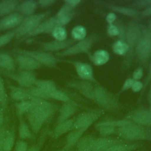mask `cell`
I'll list each match as a JSON object with an SVG mask.
<instances>
[{"label":"cell","mask_w":151,"mask_h":151,"mask_svg":"<svg viewBox=\"0 0 151 151\" xmlns=\"http://www.w3.org/2000/svg\"><path fill=\"white\" fill-rule=\"evenodd\" d=\"M32 106L27 117L32 132L37 133L44 123L54 114L57 107L46 100L32 98Z\"/></svg>","instance_id":"6da1fadb"},{"label":"cell","mask_w":151,"mask_h":151,"mask_svg":"<svg viewBox=\"0 0 151 151\" xmlns=\"http://www.w3.org/2000/svg\"><path fill=\"white\" fill-rule=\"evenodd\" d=\"M117 135L122 140L130 142H151V130L128 120L124 125L117 129Z\"/></svg>","instance_id":"7a4b0ae2"},{"label":"cell","mask_w":151,"mask_h":151,"mask_svg":"<svg viewBox=\"0 0 151 151\" xmlns=\"http://www.w3.org/2000/svg\"><path fill=\"white\" fill-rule=\"evenodd\" d=\"M50 11H47L38 14L24 17L20 25L14 29L15 38H19L22 37H26L28 34L31 32L37 27L50 14Z\"/></svg>","instance_id":"3957f363"},{"label":"cell","mask_w":151,"mask_h":151,"mask_svg":"<svg viewBox=\"0 0 151 151\" xmlns=\"http://www.w3.org/2000/svg\"><path fill=\"white\" fill-rule=\"evenodd\" d=\"M93 100L101 108L109 111L114 112L118 108L116 97L106 88L97 86L94 88Z\"/></svg>","instance_id":"277c9868"},{"label":"cell","mask_w":151,"mask_h":151,"mask_svg":"<svg viewBox=\"0 0 151 151\" xmlns=\"http://www.w3.org/2000/svg\"><path fill=\"white\" fill-rule=\"evenodd\" d=\"M139 62L145 64L151 57V36L146 28L142 27L141 36L134 48Z\"/></svg>","instance_id":"5b68a950"},{"label":"cell","mask_w":151,"mask_h":151,"mask_svg":"<svg viewBox=\"0 0 151 151\" xmlns=\"http://www.w3.org/2000/svg\"><path fill=\"white\" fill-rule=\"evenodd\" d=\"M97 38V37L94 35L88 36L84 40L79 41L76 44L70 46L61 52H57L56 55L59 57H65L87 52L96 42Z\"/></svg>","instance_id":"8992f818"},{"label":"cell","mask_w":151,"mask_h":151,"mask_svg":"<svg viewBox=\"0 0 151 151\" xmlns=\"http://www.w3.org/2000/svg\"><path fill=\"white\" fill-rule=\"evenodd\" d=\"M142 26L135 21H131L126 28L125 42L129 47V51L127 54V57H132L134 49L142 34Z\"/></svg>","instance_id":"52a82bcc"},{"label":"cell","mask_w":151,"mask_h":151,"mask_svg":"<svg viewBox=\"0 0 151 151\" xmlns=\"http://www.w3.org/2000/svg\"><path fill=\"white\" fill-rule=\"evenodd\" d=\"M17 54L30 57L41 64L42 65L54 67L57 63V59L49 52L43 51L28 50L23 49H15L13 50Z\"/></svg>","instance_id":"ba28073f"},{"label":"cell","mask_w":151,"mask_h":151,"mask_svg":"<svg viewBox=\"0 0 151 151\" xmlns=\"http://www.w3.org/2000/svg\"><path fill=\"white\" fill-rule=\"evenodd\" d=\"M103 113L102 110H92L80 114L75 119L73 129L88 128Z\"/></svg>","instance_id":"9c48e42d"},{"label":"cell","mask_w":151,"mask_h":151,"mask_svg":"<svg viewBox=\"0 0 151 151\" xmlns=\"http://www.w3.org/2000/svg\"><path fill=\"white\" fill-rule=\"evenodd\" d=\"M4 74L16 81L20 87L25 88L34 86L37 80L35 73L31 71L22 70L17 73L4 71Z\"/></svg>","instance_id":"30bf717a"},{"label":"cell","mask_w":151,"mask_h":151,"mask_svg":"<svg viewBox=\"0 0 151 151\" xmlns=\"http://www.w3.org/2000/svg\"><path fill=\"white\" fill-rule=\"evenodd\" d=\"M126 119L139 125L151 128V110L148 108H137L130 111Z\"/></svg>","instance_id":"8fae6325"},{"label":"cell","mask_w":151,"mask_h":151,"mask_svg":"<svg viewBox=\"0 0 151 151\" xmlns=\"http://www.w3.org/2000/svg\"><path fill=\"white\" fill-rule=\"evenodd\" d=\"M126 119L121 120H106L99 122L95 124V127L98 130L100 137H109L116 134L117 129L126 123Z\"/></svg>","instance_id":"7c38bea8"},{"label":"cell","mask_w":151,"mask_h":151,"mask_svg":"<svg viewBox=\"0 0 151 151\" xmlns=\"http://www.w3.org/2000/svg\"><path fill=\"white\" fill-rule=\"evenodd\" d=\"M24 17L18 12H14L0 19V31L16 28L24 19Z\"/></svg>","instance_id":"4fadbf2b"},{"label":"cell","mask_w":151,"mask_h":151,"mask_svg":"<svg viewBox=\"0 0 151 151\" xmlns=\"http://www.w3.org/2000/svg\"><path fill=\"white\" fill-rule=\"evenodd\" d=\"M74 40L68 39L64 41L54 40L48 42H40L41 45V50L45 52H57L63 50H65L74 43Z\"/></svg>","instance_id":"5bb4252c"},{"label":"cell","mask_w":151,"mask_h":151,"mask_svg":"<svg viewBox=\"0 0 151 151\" xmlns=\"http://www.w3.org/2000/svg\"><path fill=\"white\" fill-rule=\"evenodd\" d=\"M56 25L57 22L55 17H50L41 22L35 29L28 34L25 37L28 38L31 37H35L41 34H51L52 31Z\"/></svg>","instance_id":"9a60e30c"},{"label":"cell","mask_w":151,"mask_h":151,"mask_svg":"<svg viewBox=\"0 0 151 151\" xmlns=\"http://www.w3.org/2000/svg\"><path fill=\"white\" fill-rule=\"evenodd\" d=\"M77 75L83 80L95 82L92 67L87 63L81 61H74L73 63Z\"/></svg>","instance_id":"2e32d148"},{"label":"cell","mask_w":151,"mask_h":151,"mask_svg":"<svg viewBox=\"0 0 151 151\" xmlns=\"http://www.w3.org/2000/svg\"><path fill=\"white\" fill-rule=\"evenodd\" d=\"M15 57L18 67L22 70L33 71L42 66L41 64L30 57L18 54Z\"/></svg>","instance_id":"e0dca14e"},{"label":"cell","mask_w":151,"mask_h":151,"mask_svg":"<svg viewBox=\"0 0 151 151\" xmlns=\"http://www.w3.org/2000/svg\"><path fill=\"white\" fill-rule=\"evenodd\" d=\"M126 142L121 139H114L109 137H96L91 151H104L111 146Z\"/></svg>","instance_id":"ac0fdd59"},{"label":"cell","mask_w":151,"mask_h":151,"mask_svg":"<svg viewBox=\"0 0 151 151\" xmlns=\"http://www.w3.org/2000/svg\"><path fill=\"white\" fill-rule=\"evenodd\" d=\"M86 130L87 129H73L68 132L65 137V145L61 149L62 151H70L73 150L78 140Z\"/></svg>","instance_id":"d6986e66"},{"label":"cell","mask_w":151,"mask_h":151,"mask_svg":"<svg viewBox=\"0 0 151 151\" xmlns=\"http://www.w3.org/2000/svg\"><path fill=\"white\" fill-rule=\"evenodd\" d=\"M74 15V10L73 8L64 4L58 11L56 16L57 25L64 26L70 22Z\"/></svg>","instance_id":"ffe728a7"},{"label":"cell","mask_w":151,"mask_h":151,"mask_svg":"<svg viewBox=\"0 0 151 151\" xmlns=\"http://www.w3.org/2000/svg\"><path fill=\"white\" fill-rule=\"evenodd\" d=\"M76 110L77 105L73 101L64 103L59 109L57 124L70 119L74 114Z\"/></svg>","instance_id":"44dd1931"},{"label":"cell","mask_w":151,"mask_h":151,"mask_svg":"<svg viewBox=\"0 0 151 151\" xmlns=\"http://www.w3.org/2000/svg\"><path fill=\"white\" fill-rule=\"evenodd\" d=\"M38 6L37 1L34 0H27L21 1L16 8V11L24 17L34 14Z\"/></svg>","instance_id":"7402d4cb"},{"label":"cell","mask_w":151,"mask_h":151,"mask_svg":"<svg viewBox=\"0 0 151 151\" xmlns=\"http://www.w3.org/2000/svg\"><path fill=\"white\" fill-rule=\"evenodd\" d=\"M75 119H69L67 120L57 123L52 132V136L55 139H58L62 135L68 133L73 130Z\"/></svg>","instance_id":"603a6c76"},{"label":"cell","mask_w":151,"mask_h":151,"mask_svg":"<svg viewBox=\"0 0 151 151\" xmlns=\"http://www.w3.org/2000/svg\"><path fill=\"white\" fill-rule=\"evenodd\" d=\"M8 87L10 89V94L11 97L16 100L24 101L27 100H31V96L29 95L28 89L22 87L13 86L12 84L8 83Z\"/></svg>","instance_id":"cb8c5ba5"},{"label":"cell","mask_w":151,"mask_h":151,"mask_svg":"<svg viewBox=\"0 0 151 151\" xmlns=\"http://www.w3.org/2000/svg\"><path fill=\"white\" fill-rule=\"evenodd\" d=\"M96 136L90 134L83 135L78 140L73 151H91Z\"/></svg>","instance_id":"d4e9b609"},{"label":"cell","mask_w":151,"mask_h":151,"mask_svg":"<svg viewBox=\"0 0 151 151\" xmlns=\"http://www.w3.org/2000/svg\"><path fill=\"white\" fill-rule=\"evenodd\" d=\"M143 144L140 142H124L113 145L104 151H133L142 148Z\"/></svg>","instance_id":"484cf974"},{"label":"cell","mask_w":151,"mask_h":151,"mask_svg":"<svg viewBox=\"0 0 151 151\" xmlns=\"http://www.w3.org/2000/svg\"><path fill=\"white\" fill-rule=\"evenodd\" d=\"M71 86L76 88L86 97L93 100L94 88H93L90 81L83 80L76 82L71 84Z\"/></svg>","instance_id":"4316f807"},{"label":"cell","mask_w":151,"mask_h":151,"mask_svg":"<svg viewBox=\"0 0 151 151\" xmlns=\"http://www.w3.org/2000/svg\"><path fill=\"white\" fill-rule=\"evenodd\" d=\"M21 1L2 0L0 1V17H4L14 12Z\"/></svg>","instance_id":"83f0119b"},{"label":"cell","mask_w":151,"mask_h":151,"mask_svg":"<svg viewBox=\"0 0 151 151\" xmlns=\"http://www.w3.org/2000/svg\"><path fill=\"white\" fill-rule=\"evenodd\" d=\"M15 64L13 57L6 52H0V68L5 71L11 72L15 69Z\"/></svg>","instance_id":"f1b7e54d"},{"label":"cell","mask_w":151,"mask_h":151,"mask_svg":"<svg viewBox=\"0 0 151 151\" xmlns=\"http://www.w3.org/2000/svg\"><path fill=\"white\" fill-rule=\"evenodd\" d=\"M109 59V53L107 51L104 50H97L91 56V61L96 66H100L106 64Z\"/></svg>","instance_id":"f546056e"},{"label":"cell","mask_w":151,"mask_h":151,"mask_svg":"<svg viewBox=\"0 0 151 151\" xmlns=\"http://www.w3.org/2000/svg\"><path fill=\"white\" fill-rule=\"evenodd\" d=\"M15 144V134L13 132L4 129L2 146L4 151H11Z\"/></svg>","instance_id":"4dcf8cb0"},{"label":"cell","mask_w":151,"mask_h":151,"mask_svg":"<svg viewBox=\"0 0 151 151\" xmlns=\"http://www.w3.org/2000/svg\"><path fill=\"white\" fill-rule=\"evenodd\" d=\"M35 86L44 91L47 97L49 93L57 88L54 82L49 80H37Z\"/></svg>","instance_id":"1f68e13d"},{"label":"cell","mask_w":151,"mask_h":151,"mask_svg":"<svg viewBox=\"0 0 151 151\" xmlns=\"http://www.w3.org/2000/svg\"><path fill=\"white\" fill-rule=\"evenodd\" d=\"M112 49L113 52L119 55H127L129 51V47L125 41L119 40L116 41L113 43Z\"/></svg>","instance_id":"d6a6232c"},{"label":"cell","mask_w":151,"mask_h":151,"mask_svg":"<svg viewBox=\"0 0 151 151\" xmlns=\"http://www.w3.org/2000/svg\"><path fill=\"white\" fill-rule=\"evenodd\" d=\"M18 135L22 140L30 139L32 137V131L30 127L22 120L20 121L18 127Z\"/></svg>","instance_id":"836d02e7"},{"label":"cell","mask_w":151,"mask_h":151,"mask_svg":"<svg viewBox=\"0 0 151 151\" xmlns=\"http://www.w3.org/2000/svg\"><path fill=\"white\" fill-rule=\"evenodd\" d=\"M110 8L113 11L126 16L134 17L137 15V11L134 8L120 5H112Z\"/></svg>","instance_id":"e575fe53"},{"label":"cell","mask_w":151,"mask_h":151,"mask_svg":"<svg viewBox=\"0 0 151 151\" xmlns=\"http://www.w3.org/2000/svg\"><path fill=\"white\" fill-rule=\"evenodd\" d=\"M48 99H51L53 100H55L57 101H63L64 103H67V102H71L73 101L69 97L64 93L63 91L58 90L57 88L55 89L52 91H51L50 93L48 94Z\"/></svg>","instance_id":"d590c367"},{"label":"cell","mask_w":151,"mask_h":151,"mask_svg":"<svg viewBox=\"0 0 151 151\" xmlns=\"http://www.w3.org/2000/svg\"><path fill=\"white\" fill-rule=\"evenodd\" d=\"M71 34L74 40L81 41L86 38L87 29L84 26L77 25L73 28Z\"/></svg>","instance_id":"8d00e7d4"},{"label":"cell","mask_w":151,"mask_h":151,"mask_svg":"<svg viewBox=\"0 0 151 151\" xmlns=\"http://www.w3.org/2000/svg\"><path fill=\"white\" fill-rule=\"evenodd\" d=\"M51 35L55 40L64 41L67 40V32L64 26L57 25L51 32Z\"/></svg>","instance_id":"74e56055"},{"label":"cell","mask_w":151,"mask_h":151,"mask_svg":"<svg viewBox=\"0 0 151 151\" xmlns=\"http://www.w3.org/2000/svg\"><path fill=\"white\" fill-rule=\"evenodd\" d=\"M17 113L19 116H21L24 114H27L32 106L31 100L21 101L19 103H16Z\"/></svg>","instance_id":"f35d334b"},{"label":"cell","mask_w":151,"mask_h":151,"mask_svg":"<svg viewBox=\"0 0 151 151\" xmlns=\"http://www.w3.org/2000/svg\"><path fill=\"white\" fill-rule=\"evenodd\" d=\"M28 93L29 95L31 96L32 99V98H37V99H43V100H47L48 97L47 94L42 91L41 89L36 87L35 86L27 88Z\"/></svg>","instance_id":"ab89813d"},{"label":"cell","mask_w":151,"mask_h":151,"mask_svg":"<svg viewBox=\"0 0 151 151\" xmlns=\"http://www.w3.org/2000/svg\"><path fill=\"white\" fill-rule=\"evenodd\" d=\"M15 37V33L14 30L8 32L4 34L0 35V47H3L9 42H10Z\"/></svg>","instance_id":"60d3db41"},{"label":"cell","mask_w":151,"mask_h":151,"mask_svg":"<svg viewBox=\"0 0 151 151\" xmlns=\"http://www.w3.org/2000/svg\"><path fill=\"white\" fill-rule=\"evenodd\" d=\"M7 101V94L5 87V83L2 78L0 76V102L5 107Z\"/></svg>","instance_id":"b9f144b4"},{"label":"cell","mask_w":151,"mask_h":151,"mask_svg":"<svg viewBox=\"0 0 151 151\" xmlns=\"http://www.w3.org/2000/svg\"><path fill=\"white\" fill-rule=\"evenodd\" d=\"M107 33L110 37H115L119 35V29L116 24H109L107 29Z\"/></svg>","instance_id":"7bdbcfd3"},{"label":"cell","mask_w":151,"mask_h":151,"mask_svg":"<svg viewBox=\"0 0 151 151\" xmlns=\"http://www.w3.org/2000/svg\"><path fill=\"white\" fill-rule=\"evenodd\" d=\"M28 147V145L27 142L21 140H18L15 146V151H27Z\"/></svg>","instance_id":"ee69618b"},{"label":"cell","mask_w":151,"mask_h":151,"mask_svg":"<svg viewBox=\"0 0 151 151\" xmlns=\"http://www.w3.org/2000/svg\"><path fill=\"white\" fill-rule=\"evenodd\" d=\"M119 29V40L124 41L125 40V36H126V29L125 27L123 25V24L122 22H117V24H116Z\"/></svg>","instance_id":"f6af8a7d"},{"label":"cell","mask_w":151,"mask_h":151,"mask_svg":"<svg viewBox=\"0 0 151 151\" xmlns=\"http://www.w3.org/2000/svg\"><path fill=\"white\" fill-rule=\"evenodd\" d=\"M134 81V80L133 78H127L124 81V83L123 84V86H122V87L121 88V90H120L119 94L122 93L124 91H126V90H129V88H131Z\"/></svg>","instance_id":"bcb514c9"},{"label":"cell","mask_w":151,"mask_h":151,"mask_svg":"<svg viewBox=\"0 0 151 151\" xmlns=\"http://www.w3.org/2000/svg\"><path fill=\"white\" fill-rule=\"evenodd\" d=\"M132 4L136 7H147L151 5V0H137L134 1Z\"/></svg>","instance_id":"7dc6e473"},{"label":"cell","mask_w":151,"mask_h":151,"mask_svg":"<svg viewBox=\"0 0 151 151\" xmlns=\"http://www.w3.org/2000/svg\"><path fill=\"white\" fill-rule=\"evenodd\" d=\"M143 75V69L141 67L137 68L132 74V78L134 81H139Z\"/></svg>","instance_id":"c3c4849f"},{"label":"cell","mask_w":151,"mask_h":151,"mask_svg":"<svg viewBox=\"0 0 151 151\" xmlns=\"http://www.w3.org/2000/svg\"><path fill=\"white\" fill-rule=\"evenodd\" d=\"M132 91L133 92H139L141 90H143V84L139 80V81H134L132 87H131Z\"/></svg>","instance_id":"681fc988"},{"label":"cell","mask_w":151,"mask_h":151,"mask_svg":"<svg viewBox=\"0 0 151 151\" xmlns=\"http://www.w3.org/2000/svg\"><path fill=\"white\" fill-rule=\"evenodd\" d=\"M55 2V0H39L37 1V4L41 7L45 8L52 5Z\"/></svg>","instance_id":"f907efd6"},{"label":"cell","mask_w":151,"mask_h":151,"mask_svg":"<svg viewBox=\"0 0 151 151\" xmlns=\"http://www.w3.org/2000/svg\"><path fill=\"white\" fill-rule=\"evenodd\" d=\"M116 15L114 12H109L106 17V20L109 24H112L116 19Z\"/></svg>","instance_id":"816d5d0a"},{"label":"cell","mask_w":151,"mask_h":151,"mask_svg":"<svg viewBox=\"0 0 151 151\" xmlns=\"http://www.w3.org/2000/svg\"><path fill=\"white\" fill-rule=\"evenodd\" d=\"M151 80V61L149 64V70H148V73L146 77V78L145 80V84H143V91L145 90V89L146 88V86H147V84H149V83L150 81Z\"/></svg>","instance_id":"f5cc1de1"},{"label":"cell","mask_w":151,"mask_h":151,"mask_svg":"<svg viewBox=\"0 0 151 151\" xmlns=\"http://www.w3.org/2000/svg\"><path fill=\"white\" fill-rule=\"evenodd\" d=\"M80 2H81L80 0H66L64 1L65 4L70 6L73 8L77 6Z\"/></svg>","instance_id":"db71d44e"},{"label":"cell","mask_w":151,"mask_h":151,"mask_svg":"<svg viewBox=\"0 0 151 151\" xmlns=\"http://www.w3.org/2000/svg\"><path fill=\"white\" fill-rule=\"evenodd\" d=\"M42 143V141H41L40 144L33 145L31 146H28L27 151H41Z\"/></svg>","instance_id":"11a10c76"},{"label":"cell","mask_w":151,"mask_h":151,"mask_svg":"<svg viewBox=\"0 0 151 151\" xmlns=\"http://www.w3.org/2000/svg\"><path fill=\"white\" fill-rule=\"evenodd\" d=\"M5 107L0 102V129L2 127V126L4 123V109Z\"/></svg>","instance_id":"9f6ffc18"},{"label":"cell","mask_w":151,"mask_h":151,"mask_svg":"<svg viewBox=\"0 0 151 151\" xmlns=\"http://www.w3.org/2000/svg\"><path fill=\"white\" fill-rule=\"evenodd\" d=\"M4 129L5 128H4L2 127L0 129V151H4L2 142H3V136H4Z\"/></svg>","instance_id":"6f0895ef"},{"label":"cell","mask_w":151,"mask_h":151,"mask_svg":"<svg viewBox=\"0 0 151 151\" xmlns=\"http://www.w3.org/2000/svg\"><path fill=\"white\" fill-rule=\"evenodd\" d=\"M142 14L145 17L151 16V5L146 7L142 12Z\"/></svg>","instance_id":"680465c9"},{"label":"cell","mask_w":151,"mask_h":151,"mask_svg":"<svg viewBox=\"0 0 151 151\" xmlns=\"http://www.w3.org/2000/svg\"><path fill=\"white\" fill-rule=\"evenodd\" d=\"M148 101L149 103V109L151 110V84L150 85L149 91V95H148Z\"/></svg>","instance_id":"91938a15"},{"label":"cell","mask_w":151,"mask_h":151,"mask_svg":"<svg viewBox=\"0 0 151 151\" xmlns=\"http://www.w3.org/2000/svg\"><path fill=\"white\" fill-rule=\"evenodd\" d=\"M147 29V30H148V31H149V34H150V35L151 36V19L150 20V21L149 22L148 28Z\"/></svg>","instance_id":"94428289"},{"label":"cell","mask_w":151,"mask_h":151,"mask_svg":"<svg viewBox=\"0 0 151 151\" xmlns=\"http://www.w3.org/2000/svg\"><path fill=\"white\" fill-rule=\"evenodd\" d=\"M133 151H147V150L146 149L141 148V149H137V150H133Z\"/></svg>","instance_id":"6125c7cd"},{"label":"cell","mask_w":151,"mask_h":151,"mask_svg":"<svg viewBox=\"0 0 151 151\" xmlns=\"http://www.w3.org/2000/svg\"><path fill=\"white\" fill-rule=\"evenodd\" d=\"M55 151H62V150H61V149H58V150H55Z\"/></svg>","instance_id":"be15d7a7"},{"label":"cell","mask_w":151,"mask_h":151,"mask_svg":"<svg viewBox=\"0 0 151 151\" xmlns=\"http://www.w3.org/2000/svg\"><path fill=\"white\" fill-rule=\"evenodd\" d=\"M70 151H73V150H70Z\"/></svg>","instance_id":"e7e4bbea"}]
</instances>
